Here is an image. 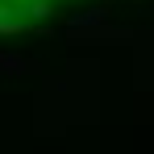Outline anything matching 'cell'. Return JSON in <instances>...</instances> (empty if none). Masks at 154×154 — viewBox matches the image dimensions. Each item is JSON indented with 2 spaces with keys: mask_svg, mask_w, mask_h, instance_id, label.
<instances>
[{
  "mask_svg": "<svg viewBox=\"0 0 154 154\" xmlns=\"http://www.w3.org/2000/svg\"><path fill=\"white\" fill-rule=\"evenodd\" d=\"M54 0H0V29L8 25H21L29 17H42V13H50Z\"/></svg>",
  "mask_w": 154,
  "mask_h": 154,
  "instance_id": "6da1fadb",
  "label": "cell"
}]
</instances>
